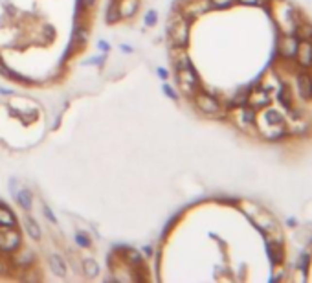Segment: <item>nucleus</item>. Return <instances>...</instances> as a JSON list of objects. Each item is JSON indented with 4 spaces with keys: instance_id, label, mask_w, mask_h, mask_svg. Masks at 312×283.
<instances>
[{
    "instance_id": "f3484780",
    "label": "nucleus",
    "mask_w": 312,
    "mask_h": 283,
    "mask_svg": "<svg viewBox=\"0 0 312 283\" xmlns=\"http://www.w3.org/2000/svg\"><path fill=\"white\" fill-rule=\"evenodd\" d=\"M26 232H28V235L32 237V239H39L41 237V230H39V226H37V223L35 221H32V219H26Z\"/></svg>"
},
{
    "instance_id": "bb28decb",
    "label": "nucleus",
    "mask_w": 312,
    "mask_h": 283,
    "mask_svg": "<svg viewBox=\"0 0 312 283\" xmlns=\"http://www.w3.org/2000/svg\"><path fill=\"white\" fill-rule=\"evenodd\" d=\"M129 259H131V261H138V259H140L138 252H129Z\"/></svg>"
},
{
    "instance_id": "6ab92c4d",
    "label": "nucleus",
    "mask_w": 312,
    "mask_h": 283,
    "mask_svg": "<svg viewBox=\"0 0 312 283\" xmlns=\"http://www.w3.org/2000/svg\"><path fill=\"white\" fill-rule=\"evenodd\" d=\"M241 116H243V120H244L246 124H252V122H255V110H254V107H243V112H241Z\"/></svg>"
},
{
    "instance_id": "c85d7f7f",
    "label": "nucleus",
    "mask_w": 312,
    "mask_h": 283,
    "mask_svg": "<svg viewBox=\"0 0 312 283\" xmlns=\"http://www.w3.org/2000/svg\"><path fill=\"white\" fill-rule=\"evenodd\" d=\"M158 74L162 75V77H164V79H165V77H167V72H165V70H162V68H160V70H158Z\"/></svg>"
},
{
    "instance_id": "a878e982",
    "label": "nucleus",
    "mask_w": 312,
    "mask_h": 283,
    "mask_svg": "<svg viewBox=\"0 0 312 283\" xmlns=\"http://www.w3.org/2000/svg\"><path fill=\"white\" fill-rule=\"evenodd\" d=\"M44 215L48 217V219H50V221H52V223H57V219H55V215L52 213V210H50V208L44 210Z\"/></svg>"
},
{
    "instance_id": "f03ea898",
    "label": "nucleus",
    "mask_w": 312,
    "mask_h": 283,
    "mask_svg": "<svg viewBox=\"0 0 312 283\" xmlns=\"http://www.w3.org/2000/svg\"><path fill=\"white\" fill-rule=\"evenodd\" d=\"M178 81H180L182 88L186 92H193L195 88V85H197V74H195V70L191 68L189 65V61H182V65H178Z\"/></svg>"
},
{
    "instance_id": "423d86ee",
    "label": "nucleus",
    "mask_w": 312,
    "mask_h": 283,
    "mask_svg": "<svg viewBox=\"0 0 312 283\" xmlns=\"http://www.w3.org/2000/svg\"><path fill=\"white\" fill-rule=\"evenodd\" d=\"M297 44H299V42H297V39L294 37V35H285V37L279 41V53L285 59L296 57Z\"/></svg>"
},
{
    "instance_id": "dca6fc26",
    "label": "nucleus",
    "mask_w": 312,
    "mask_h": 283,
    "mask_svg": "<svg viewBox=\"0 0 312 283\" xmlns=\"http://www.w3.org/2000/svg\"><path fill=\"white\" fill-rule=\"evenodd\" d=\"M297 37L301 39V41H309L312 42V24H309V22H305V24H301L299 28L296 30Z\"/></svg>"
},
{
    "instance_id": "4468645a",
    "label": "nucleus",
    "mask_w": 312,
    "mask_h": 283,
    "mask_svg": "<svg viewBox=\"0 0 312 283\" xmlns=\"http://www.w3.org/2000/svg\"><path fill=\"white\" fill-rule=\"evenodd\" d=\"M15 200L24 210L32 208V193L28 192V190H20V192H17L15 193Z\"/></svg>"
},
{
    "instance_id": "c756f323",
    "label": "nucleus",
    "mask_w": 312,
    "mask_h": 283,
    "mask_svg": "<svg viewBox=\"0 0 312 283\" xmlns=\"http://www.w3.org/2000/svg\"><path fill=\"white\" fill-rule=\"evenodd\" d=\"M311 67H312V59H311Z\"/></svg>"
},
{
    "instance_id": "9d476101",
    "label": "nucleus",
    "mask_w": 312,
    "mask_h": 283,
    "mask_svg": "<svg viewBox=\"0 0 312 283\" xmlns=\"http://www.w3.org/2000/svg\"><path fill=\"white\" fill-rule=\"evenodd\" d=\"M266 248H268V256H270L272 265H281L283 261V247H281V241L274 243L270 239H266Z\"/></svg>"
},
{
    "instance_id": "393cba45",
    "label": "nucleus",
    "mask_w": 312,
    "mask_h": 283,
    "mask_svg": "<svg viewBox=\"0 0 312 283\" xmlns=\"http://www.w3.org/2000/svg\"><path fill=\"white\" fill-rule=\"evenodd\" d=\"M164 92L167 94V96H169V98H173V100H176V94H174V90H173L171 87H167V85H165V87H164Z\"/></svg>"
},
{
    "instance_id": "f257e3e1",
    "label": "nucleus",
    "mask_w": 312,
    "mask_h": 283,
    "mask_svg": "<svg viewBox=\"0 0 312 283\" xmlns=\"http://www.w3.org/2000/svg\"><path fill=\"white\" fill-rule=\"evenodd\" d=\"M259 129L264 133L266 138H281L283 134L287 133V127H285V118L281 116L277 110L268 108L263 114V125L259 124Z\"/></svg>"
},
{
    "instance_id": "7ed1b4c3",
    "label": "nucleus",
    "mask_w": 312,
    "mask_h": 283,
    "mask_svg": "<svg viewBox=\"0 0 312 283\" xmlns=\"http://www.w3.org/2000/svg\"><path fill=\"white\" fill-rule=\"evenodd\" d=\"M188 22L182 20V18H176L171 26H169V35H171L173 42L176 46H186L188 42Z\"/></svg>"
},
{
    "instance_id": "f8f14e48",
    "label": "nucleus",
    "mask_w": 312,
    "mask_h": 283,
    "mask_svg": "<svg viewBox=\"0 0 312 283\" xmlns=\"http://www.w3.org/2000/svg\"><path fill=\"white\" fill-rule=\"evenodd\" d=\"M50 263V268H52V272L55 276H65L66 274V265L65 261H63V258L61 256H57V254H52L48 259Z\"/></svg>"
},
{
    "instance_id": "4be33fe9",
    "label": "nucleus",
    "mask_w": 312,
    "mask_h": 283,
    "mask_svg": "<svg viewBox=\"0 0 312 283\" xmlns=\"http://www.w3.org/2000/svg\"><path fill=\"white\" fill-rule=\"evenodd\" d=\"M75 241L79 243L81 247H88V245H90L88 237H87V235H83V233H77V235H75Z\"/></svg>"
},
{
    "instance_id": "2eb2a0df",
    "label": "nucleus",
    "mask_w": 312,
    "mask_h": 283,
    "mask_svg": "<svg viewBox=\"0 0 312 283\" xmlns=\"http://www.w3.org/2000/svg\"><path fill=\"white\" fill-rule=\"evenodd\" d=\"M136 9H138V0H123V4L120 6V13L123 17H132Z\"/></svg>"
},
{
    "instance_id": "a211bd4d",
    "label": "nucleus",
    "mask_w": 312,
    "mask_h": 283,
    "mask_svg": "<svg viewBox=\"0 0 312 283\" xmlns=\"http://www.w3.org/2000/svg\"><path fill=\"white\" fill-rule=\"evenodd\" d=\"M83 266H85V274L88 276V278H94V276H98L99 266H98V263H96L94 259H87V261L83 263Z\"/></svg>"
},
{
    "instance_id": "aec40b11",
    "label": "nucleus",
    "mask_w": 312,
    "mask_h": 283,
    "mask_svg": "<svg viewBox=\"0 0 312 283\" xmlns=\"http://www.w3.org/2000/svg\"><path fill=\"white\" fill-rule=\"evenodd\" d=\"M213 8H219V9H226L233 6V0H209Z\"/></svg>"
},
{
    "instance_id": "cd10ccee",
    "label": "nucleus",
    "mask_w": 312,
    "mask_h": 283,
    "mask_svg": "<svg viewBox=\"0 0 312 283\" xmlns=\"http://www.w3.org/2000/svg\"><path fill=\"white\" fill-rule=\"evenodd\" d=\"M99 48H101V50H108V44H105V42L101 41L99 42Z\"/></svg>"
},
{
    "instance_id": "1a4fd4ad",
    "label": "nucleus",
    "mask_w": 312,
    "mask_h": 283,
    "mask_svg": "<svg viewBox=\"0 0 312 283\" xmlns=\"http://www.w3.org/2000/svg\"><path fill=\"white\" fill-rule=\"evenodd\" d=\"M248 101H250V107L263 108L270 103V94H268L266 90H263V88H259V90H254L252 94H250Z\"/></svg>"
},
{
    "instance_id": "9b49d317",
    "label": "nucleus",
    "mask_w": 312,
    "mask_h": 283,
    "mask_svg": "<svg viewBox=\"0 0 312 283\" xmlns=\"http://www.w3.org/2000/svg\"><path fill=\"white\" fill-rule=\"evenodd\" d=\"M277 100H279V103L285 108H287V110H292V103H294V98H292V88H290V85L281 83L279 92H277Z\"/></svg>"
},
{
    "instance_id": "ddd939ff",
    "label": "nucleus",
    "mask_w": 312,
    "mask_h": 283,
    "mask_svg": "<svg viewBox=\"0 0 312 283\" xmlns=\"http://www.w3.org/2000/svg\"><path fill=\"white\" fill-rule=\"evenodd\" d=\"M17 221H15V215L11 213V210L6 208L4 204H0V226L4 228H15Z\"/></svg>"
},
{
    "instance_id": "5701e85b",
    "label": "nucleus",
    "mask_w": 312,
    "mask_h": 283,
    "mask_svg": "<svg viewBox=\"0 0 312 283\" xmlns=\"http://www.w3.org/2000/svg\"><path fill=\"white\" fill-rule=\"evenodd\" d=\"M145 24H147V26L156 24V11H149L147 17H145Z\"/></svg>"
},
{
    "instance_id": "20e7f679",
    "label": "nucleus",
    "mask_w": 312,
    "mask_h": 283,
    "mask_svg": "<svg viewBox=\"0 0 312 283\" xmlns=\"http://www.w3.org/2000/svg\"><path fill=\"white\" fill-rule=\"evenodd\" d=\"M20 245V233L15 232L13 228H8L4 232H0V250H15Z\"/></svg>"
},
{
    "instance_id": "39448f33",
    "label": "nucleus",
    "mask_w": 312,
    "mask_h": 283,
    "mask_svg": "<svg viewBox=\"0 0 312 283\" xmlns=\"http://www.w3.org/2000/svg\"><path fill=\"white\" fill-rule=\"evenodd\" d=\"M197 105L198 108L206 112V114H217L219 110H221V105H219V101L215 100L213 96H209V94H198L197 96Z\"/></svg>"
},
{
    "instance_id": "412c9836",
    "label": "nucleus",
    "mask_w": 312,
    "mask_h": 283,
    "mask_svg": "<svg viewBox=\"0 0 312 283\" xmlns=\"http://www.w3.org/2000/svg\"><path fill=\"white\" fill-rule=\"evenodd\" d=\"M309 261H311V256H309V254H303V256H301V259H299V265H297V268H299V270H307Z\"/></svg>"
},
{
    "instance_id": "0eeeda50",
    "label": "nucleus",
    "mask_w": 312,
    "mask_h": 283,
    "mask_svg": "<svg viewBox=\"0 0 312 283\" xmlns=\"http://www.w3.org/2000/svg\"><path fill=\"white\" fill-rule=\"evenodd\" d=\"M296 59L301 67H311V59H312V42L309 41H301L297 44V52H296Z\"/></svg>"
},
{
    "instance_id": "b1692460",
    "label": "nucleus",
    "mask_w": 312,
    "mask_h": 283,
    "mask_svg": "<svg viewBox=\"0 0 312 283\" xmlns=\"http://www.w3.org/2000/svg\"><path fill=\"white\" fill-rule=\"evenodd\" d=\"M239 4H243V6H259V4H263V0H237Z\"/></svg>"
},
{
    "instance_id": "6e6552de",
    "label": "nucleus",
    "mask_w": 312,
    "mask_h": 283,
    "mask_svg": "<svg viewBox=\"0 0 312 283\" xmlns=\"http://www.w3.org/2000/svg\"><path fill=\"white\" fill-rule=\"evenodd\" d=\"M297 87H299V94L303 100H312V77L307 72L297 74Z\"/></svg>"
}]
</instances>
